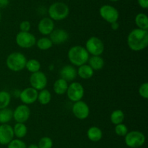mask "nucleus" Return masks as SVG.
<instances>
[{"instance_id": "obj_1", "label": "nucleus", "mask_w": 148, "mask_h": 148, "mask_svg": "<svg viewBox=\"0 0 148 148\" xmlns=\"http://www.w3.org/2000/svg\"><path fill=\"white\" fill-rule=\"evenodd\" d=\"M127 44L134 52L143 50L148 46V30L136 28L132 30L127 37Z\"/></svg>"}, {"instance_id": "obj_2", "label": "nucleus", "mask_w": 148, "mask_h": 148, "mask_svg": "<svg viewBox=\"0 0 148 148\" xmlns=\"http://www.w3.org/2000/svg\"><path fill=\"white\" fill-rule=\"evenodd\" d=\"M85 47L77 45L69 49L68 52V58L72 65L79 67L88 62L90 57Z\"/></svg>"}, {"instance_id": "obj_3", "label": "nucleus", "mask_w": 148, "mask_h": 148, "mask_svg": "<svg viewBox=\"0 0 148 148\" xmlns=\"http://www.w3.org/2000/svg\"><path fill=\"white\" fill-rule=\"evenodd\" d=\"M48 13L50 18L53 20L59 21L64 20L68 17L69 13V8L68 5L62 1H56L51 4Z\"/></svg>"}, {"instance_id": "obj_4", "label": "nucleus", "mask_w": 148, "mask_h": 148, "mask_svg": "<svg viewBox=\"0 0 148 148\" xmlns=\"http://www.w3.org/2000/svg\"><path fill=\"white\" fill-rule=\"evenodd\" d=\"M26 62V57L20 52H12L8 55L6 59L7 68L14 72H18L25 68Z\"/></svg>"}, {"instance_id": "obj_5", "label": "nucleus", "mask_w": 148, "mask_h": 148, "mask_svg": "<svg viewBox=\"0 0 148 148\" xmlns=\"http://www.w3.org/2000/svg\"><path fill=\"white\" fill-rule=\"evenodd\" d=\"M145 142V136L139 131H132L125 136V143L130 148H139Z\"/></svg>"}, {"instance_id": "obj_6", "label": "nucleus", "mask_w": 148, "mask_h": 148, "mask_svg": "<svg viewBox=\"0 0 148 148\" xmlns=\"http://www.w3.org/2000/svg\"><path fill=\"white\" fill-rule=\"evenodd\" d=\"M85 49L92 56H100L104 51V44L99 38L92 36L86 41Z\"/></svg>"}, {"instance_id": "obj_7", "label": "nucleus", "mask_w": 148, "mask_h": 148, "mask_svg": "<svg viewBox=\"0 0 148 148\" xmlns=\"http://www.w3.org/2000/svg\"><path fill=\"white\" fill-rule=\"evenodd\" d=\"M99 13L101 17L110 24L117 22L119 18V12L117 9L109 4H104L101 7Z\"/></svg>"}, {"instance_id": "obj_8", "label": "nucleus", "mask_w": 148, "mask_h": 148, "mask_svg": "<svg viewBox=\"0 0 148 148\" xmlns=\"http://www.w3.org/2000/svg\"><path fill=\"white\" fill-rule=\"evenodd\" d=\"M66 93L67 94V97L71 101L76 102L82 100V97H84L85 89L83 86L80 83L73 82L68 86Z\"/></svg>"}, {"instance_id": "obj_9", "label": "nucleus", "mask_w": 148, "mask_h": 148, "mask_svg": "<svg viewBox=\"0 0 148 148\" xmlns=\"http://www.w3.org/2000/svg\"><path fill=\"white\" fill-rule=\"evenodd\" d=\"M16 43L20 47L29 49L36 44V39L34 35L29 32L20 31L16 36Z\"/></svg>"}, {"instance_id": "obj_10", "label": "nucleus", "mask_w": 148, "mask_h": 148, "mask_svg": "<svg viewBox=\"0 0 148 148\" xmlns=\"http://www.w3.org/2000/svg\"><path fill=\"white\" fill-rule=\"evenodd\" d=\"M48 80L46 74L41 71L33 73L30 76V84L31 87L36 89L37 91H40L46 88L47 85Z\"/></svg>"}, {"instance_id": "obj_11", "label": "nucleus", "mask_w": 148, "mask_h": 148, "mask_svg": "<svg viewBox=\"0 0 148 148\" xmlns=\"http://www.w3.org/2000/svg\"><path fill=\"white\" fill-rule=\"evenodd\" d=\"M72 113L77 118L85 120L90 115L89 106L86 102L79 100L74 103L72 106Z\"/></svg>"}, {"instance_id": "obj_12", "label": "nucleus", "mask_w": 148, "mask_h": 148, "mask_svg": "<svg viewBox=\"0 0 148 148\" xmlns=\"http://www.w3.org/2000/svg\"><path fill=\"white\" fill-rule=\"evenodd\" d=\"M30 110L27 104H20L13 111V118L17 123H25L29 119Z\"/></svg>"}, {"instance_id": "obj_13", "label": "nucleus", "mask_w": 148, "mask_h": 148, "mask_svg": "<svg viewBox=\"0 0 148 148\" xmlns=\"http://www.w3.org/2000/svg\"><path fill=\"white\" fill-rule=\"evenodd\" d=\"M38 91L33 87H27L20 92V100L25 104H31L36 102L38 100Z\"/></svg>"}, {"instance_id": "obj_14", "label": "nucleus", "mask_w": 148, "mask_h": 148, "mask_svg": "<svg viewBox=\"0 0 148 148\" xmlns=\"http://www.w3.org/2000/svg\"><path fill=\"white\" fill-rule=\"evenodd\" d=\"M13 128L7 123L0 125V145H8L14 139Z\"/></svg>"}, {"instance_id": "obj_15", "label": "nucleus", "mask_w": 148, "mask_h": 148, "mask_svg": "<svg viewBox=\"0 0 148 148\" xmlns=\"http://www.w3.org/2000/svg\"><path fill=\"white\" fill-rule=\"evenodd\" d=\"M53 44L59 45L66 42L69 39V33L64 29L58 28L51 33L50 38Z\"/></svg>"}, {"instance_id": "obj_16", "label": "nucleus", "mask_w": 148, "mask_h": 148, "mask_svg": "<svg viewBox=\"0 0 148 148\" xmlns=\"http://www.w3.org/2000/svg\"><path fill=\"white\" fill-rule=\"evenodd\" d=\"M38 28L42 35H50L54 30V22L50 17H43L38 23Z\"/></svg>"}, {"instance_id": "obj_17", "label": "nucleus", "mask_w": 148, "mask_h": 148, "mask_svg": "<svg viewBox=\"0 0 148 148\" xmlns=\"http://www.w3.org/2000/svg\"><path fill=\"white\" fill-rule=\"evenodd\" d=\"M61 78L65 80L67 82L74 81L77 75V72L75 68L72 65H65L60 71Z\"/></svg>"}, {"instance_id": "obj_18", "label": "nucleus", "mask_w": 148, "mask_h": 148, "mask_svg": "<svg viewBox=\"0 0 148 148\" xmlns=\"http://www.w3.org/2000/svg\"><path fill=\"white\" fill-rule=\"evenodd\" d=\"M77 75L82 79H90L92 77L94 74V71L89 65L84 64L79 66V68L77 71Z\"/></svg>"}, {"instance_id": "obj_19", "label": "nucleus", "mask_w": 148, "mask_h": 148, "mask_svg": "<svg viewBox=\"0 0 148 148\" xmlns=\"http://www.w3.org/2000/svg\"><path fill=\"white\" fill-rule=\"evenodd\" d=\"M87 135H88V137L90 140L96 142L102 139L103 132L102 130L98 126H91L88 130Z\"/></svg>"}, {"instance_id": "obj_20", "label": "nucleus", "mask_w": 148, "mask_h": 148, "mask_svg": "<svg viewBox=\"0 0 148 148\" xmlns=\"http://www.w3.org/2000/svg\"><path fill=\"white\" fill-rule=\"evenodd\" d=\"M88 65L92 68L93 71H100L104 66V60L100 56H92L88 59Z\"/></svg>"}, {"instance_id": "obj_21", "label": "nucleus", "mask_w": 148, "mask_h": 148, "mask_svg": "<svg viewBox=\"0 0 148 148\" xmlns=\"http://www.w3.org/2000/svg\"><path fill=\"white\" fill-rule=\"evenodd\" d=\"M68 82L62 78H59L53 84V91L57 94H64L66 92L68 88Z\"/></svg>"}, {"instance_id": "obj_22", "label": "nucleus", "mask_w": 148, "mask_h": 148, "mask_svg": "<svg viewBox=\"0 0 148 148\" xmlns=\"http://www.w3.org/2000/svg\"><path fill=\"white\" fill-rule=\"evenodd\" d=\"M134 21L138 28L143 29V30H148V17L146 14L145 13L137 14L134 19Z\"/></svg>"}, {"instance_id": "obj_23", "label": "nucleus", "mask_w": 148, "mask_h": 148, "mask_svg": "<svg viewBox=\"0 0 148 148\" xmlns=\"http://www.w3.org/2000/svg\"><path fill=\"white\" fill-rule=\"evenodd\" d=\"M13 128L14 135L18 139L25 137L27 133V129L25 124L23 123H17Z\"/></svg>"}, {"instance_id": "obj_24", "label": "nucleus", "mask_w": 148, "mask_h": 148, "mask_svg": "<svg viewBox=\"0 0 148 148\" xmlns=\"http://www.w3.org/2000/svg\"><path fill=\"white\" fill-rule=\"evenodd\" d=\"M124 118H125V115L121 110H116L113 111L110 117L111 123L114 125L122 123Z\"/></svg>"}, {"instance_id": "obj_25", "label": "nucleus", "mask_w": 148, "mask_h": 148, "mask_svg": "<svg viewBox=\"0 0 148 148\" xmlns=\"http://www.w3.org/2000/svg\"><path fill=\"white\" fill-rule=\"evenodd\" d=\"M13 118V111L10 108L1 109L0 110V123L4 124L10 122Z\"/></svg>"}, {"instance_id": "obj_26", "label": "nucleus", "mask_w": 148, "mask_h": 148, "mask_svg": "<svg viewBox=\"0 0 148 148\" xmlns=\"http://www.w3.org/2000/svg\"><path fill=\"white\" fill-rule=\"evenodd\" d=\"M51 100V94L49 90L46 89L40 90V92L38 93V95L37 100H38L40 104L46 105L50 102Z\"/></svg>"}, {"instance_id": "obj_27", "label": "nucleus", "mask_w": 148, "mask_h": 148, "mask_svg": "<svg viewBox=\"0 0 148 148\" xmlns=\"http://www.w3.org/2000/svg\"><path fill=\"white\" fill-rule=\"evenodd\" d=\"M36 45L38 48L40 50H48L53 46V43L51 39L48 37H42L36 41Z\"/></svg>"}, {"instance_id": "obj_28", "label": "nucleus", "mask_w": 148, "mask_h": 148, "mask_svg": "<svg viewBox=\"0 0 148 148\" xmlns=\"http://www.w3.org/2000/svg\"><path fill=\"white\" fill-rule=\"evenodd\" d=\"M25 68L31 73L38 72L40 69V63L38 60L36 59H31L27 60L25 65Z\"/></svg>"}, {"instance_id": "obj_29", "label": "nucleus", "mask_w": 148, "mask_h": 148, "mask_svg": "<svg viewBox=\"0 0 148 148\" xmlns=\"http://www.w3.org/2000/svg\"><path fill=\"white\" fill-rule=\"evenodd\" d=\"M11 101L10 93L6 91H0V110L8 107Z\"/></svg>"}, {"instance_id": "obj_30", "label": "nucleus", "mask_w": 148, "mask_h": 148, "mask_svg": "<svg viewBox=\"0 0 148 148\" xmlns=\"http://www.w3.org/2000/svg\"><path fill=\"white\" fill-rule=\"evenodd\" d=\"M38 146L39 148H52L53 141L49 136H43L39 140Z\"/></svg>"}, {"instance_id": "obj_31", "label": "nucleus", "mask_w": 148, "mask_h": 148, "mask_svg": "<svg viewBox=\"0 0 148 148\" xmlns=\"http://www.w3.org/2000/svg\"><path fill=\"white\" fill-rule=\"evenodd\" d=\"M7 145V148H27L25 143L20 139H13Z\"/></svg>"}, {"instance_id": "obj_32", "label": "nucleus", "mask_w": 148, "mask_h": 148, "mask_svg": "<svg viewBox=\"0 0 148 148\" xmlns=\"http://www.w3.org/2000/svg\"><path fill=\"white\" fill-rule=\"evenodd\" d=\"M114 130H115V133L119 136H125L126 134L128 133V129L127 126L123 123L116 125Z\"/></svg>"}, {"instance_id": "obj_33", "label": "nucleus", "mask_w": 148, "mask_h": 148, "mask_svg": "<svg viewBox=\"0 0 148 148\" xmlns=\"http://www.w3.org/2000/svg\"><path fill=\"white\" fill-rule=\"evenodd\" d=\"M139 94L143 98H148V83L145 82L141 84L139 88Z\"/></svg>"}, {"instance_id": "obj_34", "label": "nucleus", "mask_w": 148, "mask_h": 148, "mask_svg": "<svg viewBox=\"0 0 148 148\" xmlns=\"http://www.w3.org/2000/svg\"><path fill=\"white\" fill-rule=\"evenodd\" d=\"M30 23L27 20H24L21 22L20 24V31L22 32H29L30 29Z\"/></svg>"}, {"instance_id": "obj_35", "label": "nucleus", "mask_w": 148, "mask_h": 148, "mask_svg": "<svg viewBox=\"0 0 148 148\" xmlns=\"http://www.w3.org/2000/svg\"><path fill=\"white\" fill-rule=\"evenodd\" d=\"M138 4L142 8L147 9L148 8V0H137Z\"/></svg>"}, {"instance_id": "obj_36", "label": "nucleus", "mask_w": 148, "mask_h": 148, "mask_svg": "<svg viewBox=\"0 0 148 148\" xmlns=\"http://www.w3.org/2000/svg\"><path fill=\"white\" fill-rule=\"evenodd\" d=\"M10 4V0H0V8H4Z\"/></svg>"}, {"instance_id": "obj_37", "label": "nucleus", "mask_w": 148, "mask_h": 148, "mask_svg": "<svg viewBox=\"0 0 148 148\" xmlns=\"http://www.w3.org/2000/svg\"><path fill=\"white\" fill-rule=\"evenodd\" d=\"M111 28H112L113 30H116L119 28V24L118 22H114V23H111Z\"/></svg>"}, {"instance_id": "obj_38", "label": "nucleus", "mask_w": 148, "mask_h": 148, "mask_svg": "<svg viewBox=\"0 0 148 148\" xmlns=\"http://www.w3.org/2000/svg\"><path fill=\"white\" fill-rule=\"evenodd\" d=\"M27 148H39L38 146L37 145H35V144H32V145H29Z\"/></svg>"}, {"instance_id": "obj_39", "label": "nucleus", "mask_w": 148, "mask_h": 148, "mask_svg": "<svg viewBox=\"0 0 148 148\" xmlns=\"http://www.w3.org/2000/svg\"><path fill=\"white\" fill-rule=\"evenodd\" d=\"M109 1H119V0H109Z\"/></svg>"}, {"instance_id": "obj_40", "label": "nucleus", "mask_w": 148, "mask_h": 148, "mask_svg": "<svg viewBox=\"0 0 148 148\" xmlns=\"http://www.w3.org/2000/svg\"><path fill=\"white\" fill-rule=\"evenodd\" d=\"M1 12H0V20H1Z\"/></svg>"}]
</instances>
